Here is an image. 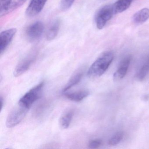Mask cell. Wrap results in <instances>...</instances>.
I'll list each match as a JSON object with an SVG mask.
<instances>
[{
  "label": "cell",
  "mask_w": 149,
  "mask_h": 149,
  "mask_svg": "<svg viewBox=\"0 0 149 149\" xmlns=\"http://www.w3.org/2000/svg\"><path fill=\"white\" fill-rule=\"evenodd\" d=\"M133 0H118L113 5L115 14L123 13L129 8Z\"/></svg>",
  "instance_id": "4fadbf2b"
},
{
  "label": "cell",
  "mask_w": 149,
  "mask_h": 149,
  "mask_svg": "<svg viewBox=\"0 0 149 149\" xmlns=\"http://www.w3.org/2000/svg\"><path fill=\"white\" fill-rule=\"evenodd\" d=\"M44 24L40 21H37L29 26L26 30V36L30 41H34L41 36L44 31Z\"/></svg>",
  "instance_id": "5b68a950"
},
{
  "label": "cell",
  "mask_w": 149,
  "mask_h": 149,
  "mask_svg": "<svg viewBox=\"0 0 149 149\" xmlns=\"http://www.w3.org/2000/svg\"><path fill=\"white\" fill-rule=\"evenodd\" d=\"M75 0H62L61 2V9L63 11H66L71 7Z\"/></svg>",
  "instance_id": "ffe728a7"
},
{
  "label": "cell",
  "mask_w": 149,
  "mask_h": 149,
  "mask_svg": "<svg viewBox=\"0 0 149 149\" xmlns=\"http://www.w3.org/2000/svg\"><path fill=\"white\" fill-rule=\"evenodd\" d=\"M13 0H1L0 6V16L3 17L8 14V9L10 7Z\"/></svg>",
  "instance_id": "e0dca14e"
},
{
  "label": "cell",
  "mask_w": 149,
  "mask_h": 149,
  "mask_svg": "<svg viewBox=\"0 0 149 149\" xmlns=\"http://www.w3.org/2000/svg\"><path fill=\"white\" fill-rule=\"evenodd\" d=\"M29 110L18 103L8 116L6 123L7 127L13 128L19 124L25 118Z\"/></svg>",
  "instance_id": "3957f363"
},
{
  "label": "cell",
  "mask_w": 149,
  "mask_h": 149,
  "mask_svg": "<svg viewBox=\"0 0 149 149\" xmlns=\"http://www.w3.org/2000/svg\"><path fill=\"white\" fill-rule=\"evenodd\" d=\"M114 59V54L111 51L103 52L92 63L88 71L91 77H97L104 74Z\"/></svg>",
  "instance_id": "6da1fadb"
},
{
  "label": "cell",
  "mask_w": 149,
  "mask_h": 149,
  "mask_svg": "<svg viewBox=\"0 0 149 149\" xmlns=\"http://www.w3.org/2000/svg\"><path fill=\"white\" fill-rule=\"evenodd\" d=\"M89 92L87 91H81L73 93H64V95L69 100L79 102L88 96Z\"/></svg>",
  "instance_id": "5bb4252c"
},
{
  "label": "cell",
  "mask_w": 149,
  "mask_h": 149,
  "mask_svg": "<svg viewBox=\"0 0 149 149\" xmlns=\"http://www.w3.org/2000/svg\"><path fill=\"white\" fill-rule=\"evenodd\" d=\"M84 72L82 69L79 70L75 72L74 75L72 76V77L70 79L68 84L65 85L64 88L63 90V93L67 92L70 89L78 84L83 76Z\"/></svg>",
  "instance_id": "7c38bea8"
},
{
  "label": "cell",
  "mask_w": 149,
  "mask_h": 149,
  "mask_svg": "<svg viewBox=\"0 0 149 149\" xmlns=\"http://www.w3.org/2000/svg\"><path fill=\"white\" fill-rule=\"evenodd\" d=\"M1 110H2V108L3 107V104H4V99L2 97H1Z\"/></svg>",
  "instance_id": "7402d4cb"
},
{
  "label": "cell",
  "mask_w": 149,
  "mask_h": 149,
  "mask_svg": "<svg viewBox=\"0 0 149 149\" xmlns=\"http://www.w3.org/2000/svg\"><path fill=\"white\" fill-rule=\"evenodd\" d=\"M131 59V56L130 55H128L125 56L121 61L118 68L113 75L114 81H118L124 77L127 74Z\"/></svg>",
  "instance_id": "ba28073f"
},
{
  "label": "cell",
  "mask_w": 149,
  "mask_h": 149,
  "mask_svg": "<svg viewBox=\"0 0 149 149\" xmlns=\"http://www.w3.org/2000/svg\"><path fill=\"white\" fill-rule=\"evenodd\" d=\"M74 115V111L70 109L61 116L60 119V125L62 128L65 129L69 127Z\"/></svg>",
  "instance_id": "9a60e30c"
},
{
  "label": "cell",
  "mask_w": 149,
  "mask_h": 149,
  "mask_svg": "<svg viewBox=\"0 0 149 149\" xmlns=\"http://www.w3.org/2000/svg\"><path fill=\"white\" fill-rule=\"evenodd\" d=\"M44 85V82H42L29 90L20 99L18 104L29 109L34 103L40 98Z\"/></svg>",
  "instance_id": "7a4b0ae2"
},
{
  "label": "cell",
  "mask_w": 149,
  "mask_h": 149,
  "mask_svg": "<svg viewBox=\"0 0 149 149\" xmlns=\"http://www.w3.org/2000/svg\"><path fill=\"white\" fill-rule=\"evenodd\" d=\"M36 56L33 55L24 58L16 66L14 71V75L17 77L26 72L34 62Z\"/></svg>",
  "instance_id": "52a82bcc"
},
{
  "label": "cell",
  "mask_w": 149,
  "mask_h": 149,
  "mask_svg": "<svg viewBox=\"0 0 149 149\" xmlns=\"http://www.w3.org/2000/svg\"><path fill=\"white\" fill-rule=\"evenodd\" d=\"M27 0H15V1H13L8 9V14L9 13L13 12L14 10H15L21 6Z\"/></svg>",
  "instance_id": "d6986e66"
},
{
  "label": "cell",
  "mask_w": 149,
  "mask_h": 149,
  "mask_svg": "<svg viewBox=\"0 0 149 149\" xmlns=\"http://www.w3.org/2000/svg\"><path fill=\"white\" fill-rule=\"evenodd\" d=\"M124 133L123 132H118L113 135L109 140L108 143L110 146H115L119 143L123 138Z\"/></svg>",
  "instance_id": "ac0fdd59"
},
{
  "label": "cell",
  "mask_w": 149,
  "mask_h": 149,
  "mask_svg": "<svg viewBox=\"0 0 149 149\" xmlns=\"http://www.w3.org/2000/svg\"><path fill=\"white\" fill-rule=\"evenodd\" d=\"M149 19V9L144 8L138 11L132 17V21L137 25L145 22Z\"/></svg>",
  "instance_id": "30bf717a"
},
{
  "label": "cell",
  "mask_w": 149,
  "mask_h": 149,
  "mask_svg": "<svg viewBox=\"0 0 149 149\" xmlns=\"http://www.w3.org/2000/svg\"><path fill=\"white\" fill-rule=\"evenodd\" d=\"M61 21L59 19L55 20L49 26L46 34V38L49 41L52 40L54 39L60 30Z\"/></svg>",
  "instance_id": "8fae6325"
},
{
  "label": "cell",
  "mask_w": 149,
  "mask_h": 149,
  "mask_svg": "<svg viewBox=\"0 0 149 149\" xmlns=\"http://www.w3.org/2000/svg\"><path fill=\"white\" fill-rule=\"evenodd\" d=\"M115 14L113 5L104 6L100 8L97 13L95 18L97 28L98 29H103L107 22Z\"/></svg>",
  "instance_id": "277c9868"
},
{
  "label": "cell",
  "mask_w": 149,
  "mask_h": 149,
  "mask_svg": "<svg viewBox=\"0 0 149 149\" xmlns=\"http://www.w3.org/2000/svg\"><path fill=\"white\" fill-rule=\"evenodd\" d=\"M17 32L15 28L5 30L0 34V53L2 55L10 45Z\"/></svg>",
  "instance_id": "8992f818"
},
{
  "label": "cell",
  "mask_w": 149,
  "mask_h": 149,
  "mask_svg": "<svg viewBox=\"0 0 149 149\" xmlns=\"http://www.w3.org/2000/svg\"><path fill=\"white\" fill-rule=\"evenodd\" d=\"M102 141L100 139H94L90 141L88 144V146L91 149H96L98 148L102 145Z\"/></svg>",
  "instance_id": "44dd1931"
},
{
  "label": "cell",
  "mask_w": 149,
  "mask_h": 149,
  "mask_svg": "<svg viewBox=\"0 0 149 149\" xmlns=\"http://www.w3.org/2000/svg\"><path fill=\"white\" fill-rule=\"evenodd\" d=\"M149 71V57L147 58L145 62L143 64V66L140 68L138 72L137 73V79L139 81H142L144 79L146 75L148 74Z\"/></svg>",
  "instance_id": "2e32d148"
},
{
  "label": "cell",
  "mask_w": 149,
  "mask_h": 149,
  "mask_svg": "<svg viewBox=\"0 0 149 149\" xmlns=\"http://www.w3.org/2000/svg\"><path fill=\"white\" fill-rule=\"evenodd\" d=\"M47 0H32L26 10V13L29 17L40 13L46 5Z\"/></svg>",
  "instance_id": "9c48e42d"
}]
</instances>
